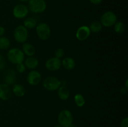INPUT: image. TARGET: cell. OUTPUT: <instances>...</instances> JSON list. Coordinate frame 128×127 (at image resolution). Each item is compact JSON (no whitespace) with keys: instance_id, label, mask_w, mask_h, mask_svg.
Here are the masks:
<instances>
[{"instance_id":"1","label":"cell","mask_w":128,"mask_h":127,"mask_svg":"<svg viewBox=\"0 0 128 127\" xmlns=\"http://www.w3.org/2000/svg\"><path fill=\"white\" fill-rule=\"evenodd\" d=\"M7 58L11 63L16 65L23 62L24 54L22 50L14 47L9 50L7 54Z\"/></svg>"},{"instance_id":"2","label":"cell","mask_w":128,"mask_h":127,"mask_svg":"<svg viewBox=\"0 0 128 127\" xmlns=\"http://www.w3.org/2000/svg\"><path fill=\"white\" fill-rule=\"evenodd\" d=\"M58 121L62 127H69L73 122V115L68 110H63L59 113Z\"/></svg>"},{"instance_id":"3","label":"cell","mask_w":128,"mask_h":127,"mask_svg":"<svg viewBox=\"0 0 128 127\" xmlns=\"http://www.w3.org/2000/svg\"><path fill=\"white\" fill-rule=\"evenodd\" d=\"M28 9L33 13H41L47 8V4L44 0H29Z\"/></svg>"},{"instance_id":"4","label":"cell","mask_w":128,"mask_h":127,"mask_svg":"<svg viewBox=\"0 0 128 127\" xmlns=\"http://www.w3.org/2000/svg\"><path fill=\"white\" fill-rule=\"evenodd\" d=\"M36 32L38 37L42 41H46L48 39L51 33L50 27L45 22H41L37 24L36 27Z\"/></svg>"},{"instance_id":"5","label":"cell","mask_w":128,"mask_h":127,"mask_svg":"<svg viewBox=\"0 0 128 127\" xmlns=\"http://www.w3.org/2000/svg\"><path fill=\"white\" fill-rule=\"evenodd\" d=\"M117 22V16L114 12L108 11L102 14L100 19V22L102 26L106 27H110L113 26Z\"/></svg>"},{"instance_id":"6","label":"cell","mask_w":128,"mask_h":127,"mask_svg":"<svg viewBox=\"0 0 128 127\" xmlns=\"http://www.w3.org/2000/svg\"><path fill=\"white\" fill-rule=\"evenodd\" d=\"M44 88L49 91L57 90L61 86V82L60 79L56 77L50 76L44 80L42 83Z\"/></svg>"},{"instance_id":"7","label":"cell","mask_w":128,"mask_h":127,"mask_svg":"<svg viewBox=\"0 0 128 127\" xmlns=\"http://www.w3.org/2000/svg\"><path fill=\"white\" fill-rule=\"evenodd\" d=\"M14 38L19 43H24L28 38V31L23 25H20L14 31Z\"/></svg>"},{"instance_id":"8","label":"cell","mask_w":128,"mask_h":127,"mask_svg":"<svg viewBox=\"0 0 128 127\" xmlns=\"http://www.w3.org/2000/svg\"><path fill=\"white\" fill-rule=\"evenodd\" d=\"M29 13L28 6L23 4H18L14 7L12 9V14L16 19H21L26 17Z\"/></svg>"},{"instance_id":"9","label":"cell","mask_w":128,"mask_h":127,"mask_svg":"<svg viewBox=\"0 0 128 127\" xmlns=\"http://www.w3.org/2000/svg\"><path fill=\"white\" fill-rule=\"evenodd\" d=\"M45 67L48 70L56 71L60 69L61 67V61L60 59L56 57H50L46 61Z\"/></svg>"},{"instance_id":"10","label":"cell","mask_w":128,"mask_h":127,"mask_svg":"<svg viewBox=\"0 0 128 127\" xmlns=\"http://www.w3.org/2000/svg\"><path fill=\"white\" fill-rule=\"evenodd\" d=\"M41 80V75L40 72L36 70H32L27 75V81L30 85L36 86L40 83Z\"/></svg>"},{"instance_id":"11","label":"cell","mask_w":128,"mask_h":127,"mask_svg":"<svg viewBox=\"0 0 128 127\" xmlns=\"http://www.w3.org/2000/svg\"><path fill=\"white\" fill-rule=\"evenodd\" d=\"M91 31L90 27L87 26H82L78 29L76 32V37L78 40L80 41H84L88 39L91 35Z\"/></svg>"},{"instance_id":"12","label":"cell","mask_w":128,"mask_h":127,"mask_svg":"<svg viewBox=\"0 0 128 127\" xmlns=\"http://www.w3.org/2000/svg\"><path fill=\"white\" fill-rule=\"evenodd\" d=\"M4 82L8 85H14L16 81V72L12 69H9L4 72L3 75Z\"/></svg>"},{"instance_id":"13","label":"cell","mask_w":128,"mask_h":127,"mask_svg":"<svg viewBox=\"0 0 128 127\" xmlns=\"http://www.w3.org/2000/svg\"><path fill=\"white\" fill-rule=\"evenodd\" d=\"M12 96V91L10 86L5 83L0 84V100L6 101L10 99Z\"/></svg>"},{"instance_id":"14","label":"cell","mask_w":128,"mask_h":127,"mask_svg":"<svg viewBox=\"0 0 128 127\" xmlns=\"http://www.w3.org/2000/svg\"><path fill=\"white\" fill-rule=\"evenodd\" d=\"M22 48V51L24 54L26 55L28 57L33 56L36 53V49H35L34 46L31 44V43H29V42L23 43Z\"/></svg>"},{"instance_id":"15","label":"cell","mask_w":128,"mask_h":127,"mask_svg":"<svg viewBox=\"0 0 128 127\" xmlns=\"http://www.w3.org/2000/svg\"><path fill=\"white\" fill-rule=\"evenodd\" d=\"M61 65L63 66V67L66 70H71L74 68L75 66H76V62H75L74 59L72 58V57H65L61 61Z\"/></svg>"},{"instance_id":"16","label":"cell","mask_w":128,"mask_h":127,"mask_svg":"<svg viewBox=\"0 0 128 127\" xmlns=\"http://www.w3.org/2000/svg\"><path fill=\"white\" fill-rule=\"evenodd\" d=\"M24 65L26 68L30 70H34L39 65V61L36 57L31 56L28 57L24 61Z\"/></svg>"},{"instance_id":"17","label":"cell","mask_w":128,"mask_h":127,"mask_svg":"<svg viewBox=\"0 0 128 127\" xmlns=\"http://www.w3.org/2000/svg\"><path fill=\"white\" fill-rule=\"evenodd\" d=\"M12 91L14 95L18 97H22L24 96L26 90L23 85L20 83H14L12 86Z\"/></svg>"},{"instance_id":"18","label":"cell","mask_w":128,"mask_h":127,"mask_svg":"<svg viewBox=\"0 0 128 127\" xmlns=\"http://www.w3.org/2000/svg\"><path fill=\"white\" fill-rule=\"evenodd\" d=\"M58 95L61 100H66L70 97V91L66 86H61L58 89Z\"/></svg>"},{"instance_id":"19","label":"cell","mask_w":128,"mask_h":127,"mask_svg":"<svg viewBox=\"0 0 128 127\" xmlns=\"http://www.w3.org/2000/svg\"><path fill=\"white\" fill-rule=\"evenodd\" d=\"M23 26L26 27L27 29H32L34 28L37 26V21L33 17H26L24 19L23 22Z\"/></svg>"},{"instance_id":"20","label":"cell","mask_w":128,"mask_h":127,"mask_svg":"<svg viewBox=\"0 0 128 127\" xmlns=\"http://www.w3.org/2000/svg\"><path fill=\"white\" fill-rule=\"evenodd\" d=\"M90 29L91 32L97 33L100 32L102 29V26L100 21H93L90 26Z\"/></svg>"},{"instance_id":"21","label":"cell","mask_w":128,"mask_h":127,"mask_svg":"<svg viewBox=\"0 0 128 127\" xmlns=\"http://www.w3.org/2000/svg\"><path fill=\"white\" fill-rule=\"evenodd\" d=\"M11 46V42L10 39L6 37H0V49L7 50Z\"/></svg>"},{"instance_id":"22","label":"cell","mask_w":128,"mask_h":127,"mask_svg":"<svg viewBox=\"0 0 128 127\" xmlns=\"http://www.w3.org/2000/svg\"><path fill=\"white\" fill-rule=\"evenodd\" d=\"M74 100L75 104L78 107H83L85 104V102H86L84 97L81 93H77V94L75 95Z\"/></svg>"},{"instance_id":"23","label":"cell","mask_w":128,"mask_h":127,"mask_svg":"<svg viewBox=\"0 0 128 127\" xmlns=\"http://www.w3.org/2000/svg\"><path fill=\"white\" fill-rule=\"evenodd\" d=\"M126 26L121 21H117L114 25V30L117 34H122L125 31Z\"/></svg>"},{"instance_id":"24","label":"cell","mask_w":128,"mask_h":127,"mask_svg":"<svg viewBox=\"0 0 128 127\" xmlns=\"http://www.w3.org/2000/svg\"><path fill=\"white\" fill-rule=\"evenodd\" d=\"M16 70H17V72L20 73L24 72L26 69V66H25V65L23 63L18 64L16 65Z\"/></svg>"},{"instance_id":"25","label":"cell","mask_w":128,"mask_h":127,"mask_svg":"<svg viewBox=\"0 0 128 127\" xmlns=\"http://www.w3.org/2000/svg\"><path fill=\"white\" fill-rule=\"evenodd\" d=\"M55 57L58 59L62 58L64 55V51L62 48H58L55 51Z\"/></svg>"},{"instance_id":"26","label":"cell","mask_w":128,"mask_h":127,"mask_svg":"<svg viewBox=\"0 0 128 127\" xmlns=\"http://www.w3.org/2000/svg\"><path fill=\"white\" fill-rule=\"evenodd\" d=\"M6 62L5 59L1 54H0V70H2L6 67Z\"/></svg>"},{"instance_id":"27","label":"cell","mask_w":128,"mask_h":127,"mask_svg":"<svg viewBox=\"0 0 128 127\" xmlns=\"http://www.w3.org/2000/svg\"><path fill=\"white\" fill-rule=\"evenodd\" d=\"M121 127H128V118L125 117L124 118L121 120Z\"/></svg>"},{"instance_id":"28","label":"cell","mask_w":128,"mask_h":127,"mask_svg":"<svg viewBox=\"0 0 128 127\" xmlns=\"http://www.w3.org/2000/svg\"><path fill=\"white\" fill-rule=\"evenodd\" d=\"M90 2L94 5H98L103 1V0H89Z\"/></svg>"},{"instance_id":"29","label":"cell","mask_w":128,"mask_h":127,"mask_svg":"<svg viewBox=\"0 0 128 127\" xmlns=\"http://www.w3.org/2000/svg\"><path fill=\"white\" fill-rule=\"evenodd\" d=\"M5 33V29L4 27H2V26H0V37H2L3 36V35Z\"/></svg>"},{"instance_id":"30","label":"cell","mask_w":128,"mask_h":127,"mask_svg":"<svg viewBox=\"0 0 128 127\" xmlns=\"http://www.w3.org/2000/svg\"><path fill=\"white\" fill-rule=\"evenodd\" d=\"M127 92H128V89L126 88H125V87L121 88V93H122V94H126V93H127Z\"/></svg>"},{"instance_id":"31","label":"cell","mask_w":128,"mask_h":127,"mask_svg":"<svg viewBox=\"0 0 128 127\" xmlns=\"http://www.w3.org/2000/svg\"><path fill=\"white\" fill-rule=\"evenodd\" d=\"M128 80L127 79L126 80V83H125V88H126L127 89H128Z\"/></svg>"},{"instance_id":"32","label":"cell","mask_w":128,"mask_h":127,"mask_svg":"<svg viewBox=\"0 0 128 127\" xmlns=\"http://www.w3.org/2000/svg\"><path fill=\"white\" fill-rule=\"evenodd\" d=\"M69 127H77V126H76V125H74V124H73V123H72V124H71V125H70Z\"/></svg>"},{"instance_id":"33","label":"cell","mask_w":128,"mask_h":127,"mask_svg":"<svg viewBox=\"0 0 128 127\" xmlns=\"http://www.w3.org/2000/svg\"><path fill=\"white\" fill-rule=\"evenodd\" d=\"M19 1H21V2H27L29 0H19Z\"/></svg>"},{"instance_id":"34","label":"cell","mask_w":128,"mask_h":127,"mask_svg":"<svg viewBox=\"0 0 128 127\" xmlns=\"http://www.w3.org/2000/svg\"><path fill=\"white\" fill-rule=\"evenodd\" d=\"M54 127H61V125H56V126H54Z\"/></svg>"}]
</instances>
